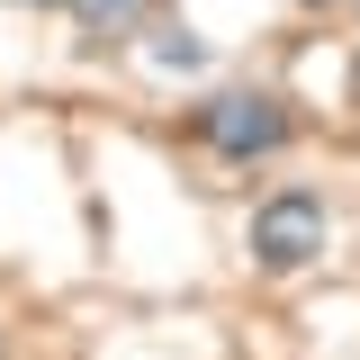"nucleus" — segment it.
<instances>
[{
  "mask_svg": "<svg viewBox=\"0 0 360 360\" xmlns=\"http://www.w3.org/2000/svg\"><path fill=\"white\" fill-rule=\"evenodd\" d=\"M153 63H162V72H198V45H189V37H162V45H153Z\"/></svg>",
  "mask_w": 360,
  "mask_h": 360,
  "instance_id": "nucleus-3",
  "label": "nucleus"
},
{
  "mask_svg": "<svg viewBox=\"0 0 360 360\" xmlns=\"http://www.w3.org/2000/svg\"><path fill=\"white\" fill-rule=\"evenodd\" d=\"M198 135L217 144L225 162H262V153H279V144H288V108H279V99H262V90H225V99H207V108H198Z\"/></svg>",
  "mask_w": 360,
  "mask_h": 360,
  "instance_id": "nucleus-1",
  "label": "nucleus"
},
{
  "mask_svg": "<svg viewBox=\"0 0 360 360\" xmlns=\"http://www.w3.org/2000/svg\"><path fill=\"white\" fill-rule=\"evenodd\" d=\"M45 9H54V0H45Z\"/></svg>",
  "mask_w": 360,
  "mask_h": 360,
  "instance_id": "nucleus-5",
  "label": "nucleus"
},
{
  "mask_svg": "<svg viewBox=\"0 0 360 360\" xmlns=\"http://www.w3.org/2000/svg\"><path fill=\"white\" fill-rule=\"evenodd\" d=\"M252 252H262V270H307L324 252V198H307V189L262 198L252 207Z\"/></svg>",
  "mask_w": 360,
  "mask_h": 360,
  "instance_id": "nucleus-2",
  "label": "nucleus"
},
{
  "mask_svg": "<svg viewBox=\"0 0 360 360\" xmlns=\"http://www.w3.org/2000/svg\"><path fill=\"white\" fill-rule=\"evenodd\" d=\"M90 9V27H117V18H135V0H82Z\"/></svg>",
  "mask_w": 360,
  "mask_h": 360,
  "instance_id": "nucleus-4",
  "label": "nucleus"
}]
</instances>
